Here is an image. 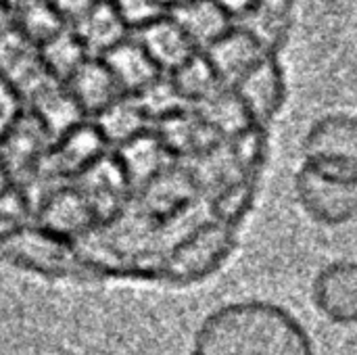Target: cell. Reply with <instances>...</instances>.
Masks as SVG:
<instances>
[{
    "mask_svg": "<svg viewBox=\"0 0 357 355\" xmlns=\"http://www.w3.org/2000/svg\"><path fill=\"white\" fill-rule=\"evenodd\" d=\"M192 355H316L305 326L287 308L266 299L232 301L199 326Z\"/></svg>",
    "mask_w": 357,
    "mask_h": 355,
    "instance_id": "obj_1",
    "label": "cell"
},
{
    "mask_svg": "<svg viewBox=\"0 0 357 355\" xmlns=\"http://www.w3.org/2000/svg\"><path fill=\"white\" fill-rule=\"evenodd\" d=\"M356 163L305 161L295 178V192L301 209L318 224L341 226L356 218Z\"/></svg>",
    "mask_w": 357,
    "mask_h": 355,
    "instance_id": "obj_2",
    "label": "cell"
},
{
    "mask_svg": "<svg viewBox=\"0 0 357 355\" xmlns=\"http://www.w3.org/2000/svg\"><path fill=\"white\" fill-rule=\"evenodd\" d=\"M318 312L335 324L351 326L357 318V268L351 259L324 266L312 287Z\"/></svg>",
    "mask_w": 357,
    "mask_h": 355,
    "instance_id": "obj_3",
    "label": "cell"
},
{
    "mask_svg": "<svg viewBox=\"0 0 357 355\" xmlns=\"http://www.w3.org/2000/svg\"><path fill=\"white\" fill-rule=\"evenodd\" d=\"M305 161L356 163L357 128L354 115H326L312 126L303 142Z\"/></svg>",
    "mask_w": 357,
    "mask_h": 355,
    "instance_id": "obj_4",
    "label": "cell"
},
{
    "mask_svg": "<svg viewBox=\"0 0 357 355\" xmlns=\"http://www.w3.org/2000/svg\"><path fill=\"white\" fill-rule=\"evenodd\" d=\"M69 77L73 100L88 111H105L123 90L111 69L96 61H82Z\"/></svg>",
    "mask_w": 357,
    "mask_h": 355,
    "instance_id": "obj_5",
    "label": "cell"
},
{
    "mask_svg": "<svg viewBox=\"0 0 357 355\" xmlns=\"http://www.w3.org/2000/svg\"><path fill=\"white\" fill-rule=\"evenodd\" d=\"M140 46L157 67H180L192 52V42L174 19H153L142 25Z\"/></svg>",
    "mask_w": 357,
    "mask_h": 355,
    "instance_id": "obj_6",
    "label": "cell"
},
{
    "mask_svg": "<svg viewBox=\"0 0 357 355\" xmlns=\"http://www.w3.org/2000/svg\"><path fill=\"white\" fill-rule=\"evenodd\" d=\"M259 44L247 33H224L209 44V65L218 77L238 82L259 63Z\"/></svg>",
    "mask_w": 357,
    "mask_h": 355,
    "instance_id": "obj_7",
    "label": "cell"
},
{
    "mask_svg": "<svg viewBox=\"0 0 357 355\" xmlns=\"http://www.w3.org/2000/svg\"><path fill=\"white\" fill-rule=\"evenodd\" d=\"M172 19L192 44L209 46L226 33V10L215 0H186L174 6Z\"/></svg>",
    "mask_w": 357,
    "mask_h": 355,
    "instance_id": "obj_8",
    "label": "cell"
},
{
    "mask_svg": "<svg viewBox=\"0 0 357 355\" xmlns=\"http://www.w3.org/2000/svg\"><path fill=\"white\" fill-rule=\"evenodd\" d=\"M105 65L111 69L121 88H144L157 77V65L140 44H115L107 50Z\"/></svg>",
    "mask_w": 357,
    "mask_h": 355,
    "instance_id": "obj_9",
    "label": "cell"
},
{
    "mask_svg": "<svg viewBox=\"0 0 357 355\" xmlns=\"http://www.w3.org/2000/svg\"><path fill=\"white\" fill-rule=\"evenodd\" d=\"M79 38L98 52H107L115 44L121 42L123 33V19L119 17L117 8L107 2H94L82 17H79Z\"/></svg>",
    "mask_w": 357,
    "mask_h": 355,
    "instance_id": "obj_10",
    "label": "cell"
},
{
    "mask_svg": "<svg viewBox=\"0 0 357 355\" xmlns=\"http://www.w3.org/2000/svg\"><path fill=\"white\" fill-rule=\"evenodd\" d=\"M238 98L247 107V111L255 115H268L276 107L278 100V86L276 73L272 71V65L266 61H259L253 69H249L238 82Z\"/></svg>",
    "mask_w": 357,
    "mask_h": 355,
    "instance_id": "obj_11",
    "label": "cell"
},
{
    "mask_svg": "<svg viewBox=\"0 0 357 355\" xmlns=\"http://www.w3.org/2000/svg\"><path fill=\"white\" fill-rule=\"evenodd\" d=\"M178 69L176 75V90L188 96H207L218 80L213 67L209 65L207 59H199V56H188Z\"/></svg>",
    "mask_w": 357,
    "mask_h": 355,
    "instance_id": "obj_12",
    "label": "cell"
},
{
    "mask_svg": "<svg viewBox=\"0 0 357 355\" xmlns=\"http://www.w3.org/2000/svg\"><path fill=\"white\" fill-rule=\"evenodd\" d=\"M44 46L46 61L56 73L71 75L82 63V44L75 38H69L67 33H54L50 40L44 42Z\"/></svg>",
    "mask_w": 357,
    "mask_h": 355,
    "instance_id": "obj_13",
    "label": "cell"
},
{
    "mask_svg": "<svg viewBox=\"0 0 357 355\" xmlns=\"http://www.w3.org/2000/svg\"><path fill=\"white\" fill-rule=\"evenodd\" d=\"M21 15H23V25H25V31H27L29 38L46 42L54 33H59V13H56V8L52 10L46 4L29 0L27 4L21 6Z\"/></svg>",
    "mask_w": 357,
    "mask_h": 355,
    "instance_id": "obj_14",
    "label": "cell"
},
{
    "mask_svg": "<svg viewBox=\"0 0 357 355\" xmlns=\"http://www.w3.org/2000/svg\"><path fill=\"white\" fill-rule=\"evenodd\" d=\"M117 13L123 19V23H149L157 19L159 15V2L157 0H117Z\"/></svg>",
    "mask_w": 357,
    "mask_h": 355,
    "instance_id": "obj_15",
    "label": "cell"
},
{
    "mask_svg": "<svg viewBox=\"0 0 357 355\" xmlns=\"http://www.w3.org/2000/svg\"><path fill=\"white\" fill-rule=\"evenodd\" d=\"M10 111H13V98H10V92L0 88V128L6 126L8 117H10Z\"/></svg>",
    "mask_w": 357,
    "mask_h": 355,
    "instance_id": "obj_16",
    "label": "cell"
},
{
    "mask_svg": "<svg viewBox=\"0 0 357 355\" xmlns=\"http://www.w3.org/2000/svg\"><path fill=\"white\" fill-rule=\"evenodd\" d=\"M224 10H241L247 4H251V0H215Z\"/></svg>",
    "mask_w": 357,
    "mask_h": 355,
    "instance_id": "obj_17",
    "label": "cell"
},
{
    "mask_svg": "<svg viewBox=\"0 0 357 355\" xmlns=\"http://www.w3.org/2000/svg\"><path fill=\"white\" fill-rule=\"evenodd\" d=\"M0 2H2V4H8V6H19V8H21V6L27 4L29 0H0Z\"/></svg>",
    "mask_w": 357,
    "mask_h": 355,
    "instance_id": "obj_18",
    "label": "cell"
},
{
    "mask_svg": "<svg viewBox=\"0 0 357 355\" xmlns=\"http://www.w3.org/2000/svg\"><path fill=\"white\" fill-rule=\"evenodd\" d=\"M157 2H159V6H167V4L178 6V4H182V2H186V0H157Z\"/></svg>",
    "mask_w": 357,
    "mask_h": 355,
    "instance_id": "obj_19",
    "label": "cell"
}]
</instances>
